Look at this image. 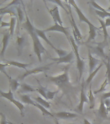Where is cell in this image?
<instances>
[{"label":"cell","instance_id":"3957f363","mask_svg":"<svg viewBox=\"0 0 110 124\" xmlns=\"http://www.w3.org/2000/svg\"><path fill=\"white\" fill-rule=\"evenodd\" d=\"M68 69L69 67H64V72L62 74H60L57 76H50L49 77V80L52 81L59 88H62L67 85L69 83V75H68Z\"/></svg>","mask_w":110,"mask_h":124},{"label":"cell","instance_id":"8d00e7d4","mask_svg":"<svg viewBox=\"0 0 110 124\" xmlns=\"http://www.w3.org/2000/svg\"><path fill=\"white\" fill-rule=\"evenodd\" d=\"M59 90H57V91H54V92H52V91H47L46 92V95H47V98H48V100H53L55 96V95L57 94V93H59Z\"/></svg>","mask_w":110,"mask_h":124},{"label":"cell","instance_id":"7bdbcfd3","mask_svg":"<svg viewBox=\"0 0 110 124\" xmlns=\"http://www.w3.org/2000/svg\"><path fill=\"white\" fill-rule=\"evenodd\" d=\"M104 101V103H105V105L106 106L107 108H108L109 107H110V99H106Z\"/></svg>","mask_w":110,"mask_h":124},{"label":"cell","instance_id":"484cf974","mask_svg":"<svg viewBox=\"0 0 110 124\" xmlns=\"http://www.w3.org/2000/svg\"><path fill=\"white\" fill-rule=\"evenodd\" d=\"M102 62H104V64L106 65V78L108 79V83L110 85V52L109 56H108V62H105L104 60H102Z\"/></svg>","mask_w":110,"mask_h":124},{"label":"cell","instance_id":"d590c367","mask_svg":"<svg viewBox=\"0 0 110 124\" xmlns=\"http://www.w3.org/2000/svg\"><path fill=\"white\" fill-rule=\"evenodd\" d=\"M90 3L91 4V5H92L93 7L95 8V9L96 10H99V11L107 12V10H106L105 8H102V7H100V6L97 3H96V2L95 1H91Z\"/></svg>","mask_w":110,"mask_h":124},{"label":"cell","instance_id":"ffe728a7","mask_svg":"<svg viewBox=\"0 0 110 124\" xmlns=\"http://www.w3.org/2000/svg\"><path fill=\"white\" fill-rule=\"evenodd\" d=\"M20 98L21 99V101L24 103H27L28 105H32L33 106H34L35 104V102L34 100L31 98L30 95L28 94H25L20 95Z\"/></svg>","mask_w":110,"mask_h":124},{"label":"cell","instance_id":"ac0fdd59","mask_svg":"<svg viewBox=\"0 0 110 124\" xmlns=\"http://www.w3.org/2000/svg\"><path fill=\"white\" fill-rule=\"evenodd\" d=\"M36 91L37 89H35L32 86L27 83H22L21 84V89H20L19 93H23V94H25V93L27 94L28 93H33Z\"/></svg>","mask_w":110,"mask_h":124},{"label":"cell","instance_id":"8992f818","mask_svg":"<svg viewBox=\"0 0 110 124\" xmlns=\"http://www.w3.org/2000/svg\"><path fill=\"white\" fill-rule=\"evenodd\" d=\"M54 63H50L47 65L44 66H41V67H35L34 69H33L32 70H27V71L24 72L23 74H22L21 75L19 76H18V78L17 79H20V80H23L25 79V78L28 76L30 75V74H36L40 73V72H43L48 71L50 69V66L52 65Z\"/></svg>","mask_w":110,"mask_h":124},{"label":"cell","instance_id":"e0dca14e","mask_svg":"<svg viewBox=\"0 0 110 124\" xmlns=\"http://www.w3.org/2000/svg\"><path fill=\"white\" fill-rule=\"evenodd\" d=\"M35 32H36L37 34L38 35L39 37H40V38H41L42 39H44L45 41H46L47 43H48L49 45H50V46H52V48H54V50H55L56 47L55 46H54V45H53V43H52L51 41H50L49 39H48V38L46 37V34H45V31H44V30H40V29H35Z\"/></svg>","mask_w":110,"mask_h":124},{"label":"cell","instance_id":"7c38bea8","mask_svg":"<svg viewBox=\"0 0 110 124\" xmlns=\"http://www.w3.org/2000/svg\"><path fill=\"white\" fill-rule=\"evenodd\" d=\"M48 8V7H46ZM48 11L50 12V15L52 16V17H53L55 23H59L60 25L62 26V21L61 17L60 16L59 10V7L55 6L54 8L52 9H49L48 8Z\"/></svg>","mask_w":110,"mask_h":124},{"label":"cell","instance_id":"c3c4849f","mask_svg":"<svg viewBox=\"0 0 110 124\" xmlns=\"http://www.w3.org/2000/svg\"><path fill=\"white\" fill-rule=\"evenodd\" d=\"M8 124H13V123H12V122H8Z\"/></svg>","mask_w":110,"mask_h":124},{"label":"cell","instance_id":"f35d334b","mask_svg":"<svg viewBox=\"0 0 110 124\" xmlns=\"http://www.w3.org/2000/svg\"><path fill=\"white\" fill-rule=\"evenodd\" d=\"M50 2H52V3H56V4H58L60 7H61L64 10V11L66 12L67 14H68V9H66L63 6V5L62 4V1H49Z\"/></svg>","mask_w":110,"mask_h":124},{"label":"cell","instance_id":"5bb4252c","mask_svg":"<svg viewBox=\"0 0 110 124\" xmlns=\"http://www.w3.org/2000/svg\"><path fill=\"white\" fill-rule=\"evenodd\" d=\"M25 42H26V38L25 36L23 35H19V33L17 34V39H16V46H17V52H18V56H21L22 53V50H23V46L25 45Z\"/></svg>","mask_w":110,"mask_h":124},{"label":"cell","instance_id":"ab89813d","mask_svg":"<svg viewBox=\"0 0 110 124\" xmlns=\"http://www.w3.org/2000/svg\"><path fill=\"white\" fill-rule=\"evenodd\" d=\"M1 124H8V122H7V118H6V116L3 113H1Z\"/></svg>","mask_w":110,"mask_h":124},{"label":"cell","instance_id":"f1b7e54d","mask_svg":"<svg viewBox=\"0 0 110 124\" xmlns=\"http://www.w3.org/2000/svg\"><path fill=\"white\" fill-rule=\"evenodd\" d=\"M16 21H17V18L15 16H11L10 17V27L9 28V32L10 36L12 37L14 36V30H15V24H16Z\"/></svg>","mask_w":110,"mask_h":124},{"label":"cell","instance_id":"d6986e66","mask_svg":"<svg viewBox=\"0 0 110 124\" xmlns=\"http://www.w3.org/2000/svg\"><path fill=\"white\" fill-rule=\"evenodd\" d=\"M6 63L8 64V65H10L15 66L19 69H23L26 70V71L28 70H27V67H28L30 65V64L28 63H23L21 62H15V61H7V60H6Z\"/></svg>","mask_w":110,"mask_h":124},{"label":"cell","instance_id":"60d3db41","mask_svg":"<svg viewBox=\"0 0 110 124\" xmlns=\"http://www.w3.org/2000/svg\"><path fill=\"white\" fill-rule=\"evenodd\" d=\"M110 98V92L109 93H104L101 96V98L103 100H105L106 99H108Z\"/></svg>","mask_w":110,"mask_h":124},{"label":"cell","instance_id":"7a4b0ae2","mask_svg":"<svg viewBox=\"0 0 110 124\" xmlns=\"http://www.w3.org/2000/svg\"><path fill=\"white\" fill-rule=\"evenodd\" d=\"M69 42L70 43L72 48H73V50L75 52V58H76V60H77V69L79 71V81H80L82 77V74L84 73V62L82 60H81L80 55L79 53V46L77 45V44L75 42V39L72 36H70L69 38H68Z\"/></svg>","mask_w":110,"mask_h":124},{"label":"cell","instance_id":"74e56055","mask_svg":"<svg viewBox=\"0 0 110 124\" xmlns=\"http://www.w3.org/2000/svg\"><path fill=\"white\" fill-rule=\"evenodd\" d=\"M55 52L58 54V56H59V58H61V57H63V56L67 55L68 53H67V52L66 50H62V49H59V48H56Z\"/></svg>","mask_w":110,"mask_h":124},{"label":"cell","instance_id":"9c48e42d","mask_svg":"<svg viewBox=\"0 0 110 124\" xmlns=\"http://www.w3.org/2000/svg\"><path fill=\"white\" fill-rule=\"evenodd\" d=\"M88 52L89 58V74H91L96 69V65L99 63H100L101 61L97 59V58L93 57L90 49L88 48Z\"/></svg>","mask_w":110,"mask_h":124},{"label":"cell","instance_id":"cb8c5ba5","mask_svg":"<svg viewBox=\"0 0 110 124\" xmlns=\"http://www.w3.org/2000/svg\"><path fill=\"white\" fill-rule=\"evenodd\" d=\"M93 92L91 91V84H90L89 86V95H88V99L89 101V108L93 109L94 108L95 105V98L94 97V94H93Z\"/></svg>","mask_w":110,"mask_h":124},{"label":"cell","instance_id":"f546056e","mask_svg":"<svg viewBox=\"0 0 110 124\" xmlns=\"http://www.w3.org/2000/svg\"><path fill=\"white\" fill-rule=\"evenodd\" d=\"M96 31H98L97 29H89V38L88 39V40L84 42V43H88L91 42V41L94 40L95 37L96 36Z\"/></svg>","mask_w":110,"mask_h":124},{"label":"cell","instance_id":"d4e9b609","mask_svg":"<svg viewBox=\"0 0 110 124\" xmlns=\"http://www.w3.org/2000/svg\"><path fill=\"white\" fill-rule=\"evenodd\" d=\"M34 107H36L37 108H38L39 110L41 111L42 112V114L43 116H51V117H54V115L47 110V108H45L44 107L42 106L41 105L39 104L37 102H35V104Z\"/></svg>","mask_w":110,"mask_h":124},{"label":"cell","instance_id":"ee69618b","mask_svg":"<svg viewBox=\"0 0 110 124\" xmlns=\"http://www.w3.org/2000/svg\"><path fill=\"white\" fill-rule=\"evenodd\" d=\"M105 25L107 27H110V17H107L105 21Z\"/></svg>","mask_w":110,"mask_h":124},{"label":"cell","instance_id":"7dc6e473","mask_svg":"<svg viewBox=\"0 0 110 124\" xmlns=\"http://www.w3.org/2000/svg\"><path fill=\"white\" fill-rule=\"evenodd\" d=\"M109 1H110V0ZM106 10H107V12H110V7L106 9Z\"/></svg>","mask_w":110,"mask_h":124},{"label":"cell","instance_id":"2e32d148","mask_svg":"<svg viewBox=\"0 0 110 124\" xmlns=\"http://www.w3.org/2000/svg\"><path fill=\"white\" fill-rule=\"evenodd\" d=\"M10 38V32H7L3 34V40H2V46L1 51V56L3 57L4 54L5 52V50L7 48L8 44V41Z\"/></svg>","mask_w":110,"mask_h":124},{"label":"cell","instance_id":"83f0119b","mask_svg":"<svg viewBox=\"0 0 110 124\" xmlns=\"http://www.w3.org/2000/svg\"><path fill=\"white\" fill-rule=\"evenodd\" d=\"M0 94H1V96L3 97V98H6L8 100H9L10 102L13 100H14V94L13 93H12V91L10 89H9V91H8V93H4V92H3L1 90L0 91Z\"/></svg>","mask_w":110,"mask_h":124},{"label":"cell","instance_id":"30bf717a","mask_svg":"<svg viewBox=\"0 0 110 124\" xmlns=\"http://www.w3.org/2000/svg\"><path fill=\"white\" fill-rule=\"evenodd\" d=\"M69 27H64L63 26L60 25L59 23H55V25L52 26V27H49L48 29L44 30L45 31V32H50V31H57V32H62L64 34L67 36V38H69L70 36V35L69 34V33L67 31L68 29H69Z\"/></svg>","mask_w":110,"mask_h":124},{"label":"cell","instance_id":"f6af8a7d","mask_svg":"<svg viewBox=\"0 0 110 124\" xmlns=\"http://www.w3.org/2000/svg\"><path fill=\"white\" fill-rule=\"evenodd\" d=\"M84 124H91L90 122H89L88 120H87V119H84Z\"/></svg>","mask_w":110,"mask_h":124},{"label":"cell","instance_id":"44dd1931","mask_svg":"<svg viewBox=\"0 0 110 124\" xmlns=\"http://www.w3.org/2000/svg\"><path fill=\"white\" fill-rule=\"evenodd\" d=\"M98 20L99 21L100 23V25H101V27H100V29H102V31H103V34H104V41H108V38H110V36L108 34V31H107V27L105 25V22H104L102 19H100L99 17L97 18Z\"/></svg>","mask_w":110,"mask_h":124},{"label":"cell","instance_id":"836d02e7","mask_svg":"<svg viewBox=\"0 0 110 124\" xmlns=\"http://www.w3.org/2000/svg\"><path fill=\"white\" fill-rule=\"evenodd\" d=\"M108 85V79H105V81L103 82V83L102 84V85H101V87H100V88L98 90H97V91H95L94 92H93V94H96L97 93H103L105 90H106V87L107 86V85Z\"/></svg>","mask_w":110,"mask_h":124},{"label":"cell","instance_id":"1f68e13d","mask_svg":"<svg viewBox=\"0 0 110 124\" xmlns=\"http://www.w3.org/2000/svg\"><path fill=\"white\" fill-rule=\"evenodd\" d=\"M16 10H17V16H18V18H19V23H21L23 22V19H24V14H23V12L21 8V6L17 5L16 7Z\"/></svg>","mask_w":110,"mask_h":124},{"label":"cell","instance_id":"603a6c76","mask_svg":"<svg viewBox=\"0 0 110 124\" xmlns=\"http://www.w3.org/2000/svg\"><path fill=\"white\" fill-rule=\"evenodd\" d=\"M33 100H34L35 101H36L37 103L41 105L42 106L44 107L45 108H48L50 107V103L48 102L47 100H44V99L42 98L41 97H40V96L35 97V98H34V99H33Z\"/></svg>","mask_w":110,"mask_h":124},{"label":"cell","instance_id":"4fadbf2b","mask_svg":"<svg viewBox=\"0 0 110 124\" xmlns=\"http://www.w3.org/2000/svg\"><path fill=\"white\" fill-rule=\"evenodd\" d=\"M68 10H69V14H70V17H71V19L69 18V21H70V23H71V26H72V27L73 28V31H75V34H77L79 39H81L82 38V34H81V32L79 31V29H78V27H77V25H76V23H75V19L73 18V15H72V13H71V8L70 5H68Z\"/></svg>","mask_w":110,"mask_h":124},{"label":"cell","instance_id":"5b68a950","mask_svg":"<svg viewBox=\"0 0 110 124\" xmlns=\"http://www.w3.org/2000/svg\"><path fill=\"white\" fill-rule=\"evenodd\" d=\"M68 3L69 4H71V5L73 6V7L75 8V11L77 13V15L79 16V20H80V22H85L86 23H87L89 26V29H97L98 31H100V28H98V27H96V26H95L93 23H91L89 21L88 18H87L86 16H84V14L82 13V12L81 11V10L79 8V7L77 5V4L75 3V1H68Z\"/></svg>","mask_w":110,"mask_h":124},{"label":"cell","instance_id":"277c9868","mask_svg":"<svg viewBox=\"0 0 110 124\" xmlns=\"http://www.w3.org/2000/svg\"><path fill=\"white\" fill-rule=\"evenodd\" d=\"M95 44H96V46H88V48L90 49L91 52H92L93 54L104 59V60H108V56H107L106 53L104 52V48L108 45V41H105L103 40L102 42L95 43Z\"/></svg>","mask_w":110,"mask_h":124},{"label":"cell","instance_id":"9a60e30c","mask_svg":"<svg viewBox=\"0 0 110 124\" xmlns=\"http://www.w3.org/2000/svg\"><path fill=\"white\" fill-rule=\"evenodd\" d=\"M55 116L58 118L63 119V120H66V119H73L78 116L77 114L73 113V112H66V111H61V112H57L54 114Z\"/></svg>","mask_w":110,"mask_h":124},{"label":"cell","instance_id":"bcb514c9","mask_svg":"<svg viewBox=\"0 0 110 124\" xmlns=\"http://www.w3.org/2000/svg\"><path fill=\"white\" fill-rule=\"evenodd\" d=\"M55 124H61V123L59 122V121L57 119H55Z\"/></svg>","mask_w":110,"mask_h":124},{"label":"cell","instance_id":"4dcf8cb0","mask_svg":"<svg viewBox=\"0 0 110 124\" xmlns=\"http://www.w3.org/2000/svg\"><path fill=\"white\" fill-rule=\"evenodd\" d=\"M37 91H38L39 93L40 94L41 96H42L43 98H44L46 100H48V98H47V95H46V92H47V89L45 87H42V85H41V84L39 83V87L38 89H37Z\"/></svg>","mask_w":110,"mask_h":124},{"label":"cell","instance_id":"ba28073f","mask_svg":"<svg viewBox=\"0 0 110 124\" xmlns=\"http://www.w3.org/2000/svg\"><path fill=\"white\" fill-rule=\"evenodd\" d=\"M85 83L84 81H82V85H81V96H80V103H79V106H78V109L81 112H82L83 108H84V105L85 103H89V99L88 98V96L85 93Z\"/></svg>","mask_w":110,"mask_h":124},{"label":"cell","instance_id":"b9f144b4","mask_svg":"<svg viewBox=\"0 0 110 124\" xmlns=\"http://www.w3.org/2000/svg\"><path fill=\"white\" fill-rule=\"evenodd\" d=\"M5 27H10V23H7V22H5V21H1V28Z\"/></svg>","mask_w":110,"mask_h":124},{"label":"cell","instance_id":"52a82bcc","mask_svg":"<svg viewBox=\"0 0 110 124\" xmlns=\"http://www.w3.org/2000/svg\"><path fill=\"white\" fill-rule=\"evenodd\" d=\"M75 52L74 51H71L69 52L67 55L61 57V58H51V60L54 61L57 63V64H61V63H69L71 62H73L75 60Z\"/></svg>","mask_w":110,"mask_h":124},{"label":"cell","instance_id":"7402d4cb","mask_svg":"<svg viewBox=\"0 0 110 124\" xmlns=\"http://www.w3.org/2000/svg\"><path fill=\"white\" fill-rule=\"evenodd\" d=\"M102 66H103V63H100V65H99V66H98V67H96V69L93 72H91V74H89V76H88V79H86V85H88L89 83L91 82V81L93 80V79L94 78V77L95 76V75H96V74H97V72H98V71H99V70L101 69V67H102Z\"/></svg>","mask_w":110,"mask_h":124},{"label":"cell","instance_id":"6da1fadb","mask_svg":"<svg viewBox=\"0 0 110 124\" xmlns=\"http://www.w3.org/2000/svg\"><path fill=\"white\" fill-rule=\"evenodd\" d=\"M23 5L24 10H25V15H26V21H25V23H22V27H23V29H25L27 31V32L28 33L31 38H32V39L33 45H34V50L35 54L37 56L39 61L41 62H42L41 55L46 52V49L44 48L43 45L41 42L40 39L39 38L38 35L37 34L36 32H35V28L31 23L30 20L28 16L27 15V11L25 10V6H24L23 3Z\"/></svg>","mask_w":110,"mask_h":124},{"label":"cell","instance_id":"681fc988","mask_svg":"<svg viewBox=\"0 0 110 124\" xmlns=\"http://www.w3.org/2000/svg\"><path fill=\"white\" fill-rule=\"evenodd\" d=\"M74 124V123H70V124Z\"/></svg>","mask_w":110,"mask_h":124},{"label":"cell","instance_id":"e575fe53","mask_svg":"<svg viewBox=\"0 0 110 124\" xmlns=\"http://www.w3.org/2000/svg\"><path fill=\"white\" fill-rule=\"evenodd\" d=\"M3 14H10L11 16H15L16 17V14H15L14 10H13L12 8H10V9H4V8H1V15H3Z\"/></svg>","mask_w":110,"mask_h":124},{"label":"cell","instance_id":"4316f807","mask_svg":"<svg viewBox=\"0 0 110 124\" xmlns=\"http://www.w3.org/2000/svg\"><path fill=\"white\" fill-rule=\"evenodd\" d=\"M11 102L12 103H14L15 106L17 107V108H19L21 116L23 117V116H25V112H24V111H25V106H24V105H23L21 102L19 101L15 100V99L12 101Z\"/></svg>","mask_w":110,"mask_h":124},{"label":"cell","instance_id":"d6a6232c","mask_svg":"<svg viewBox=\"0 0 110 124\" xmlns=\"http://www.w3.org/2000/svg\"><path fill=\"white\" fill-rule=\"evenodd\" d=\"M95 13L96 14V15L98 16L99 18H102L104 19V17H110V13L108 12H102V11H99L98 10H95Z\"/></svg>","mask_w":110,"mask_h":124},{"label":"cell","instance_id":"8fae6325","mask_svg":"<svg viewBox=\"0 0 110 124\" xmlns=\"http://www.w3.org/2000/svg\"><path fill=\"white\" fill-rule=\"evenodd\" d=\"M97 114L100 118H102L103 120H107L110 121V118L108 116V112L107 111V107L105 105L104 101L102 98L100 99V107L98 108Z\"/></svg>","mask_w":110,"mask_h":124}]
</instances>
